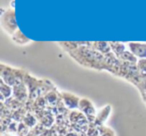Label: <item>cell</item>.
Returning a JSON list of instances; mask_svg holds the SVG:
<instances>
[{
	"label": "cell",
	"instance_id": "30bf717a",
	"mask_svg": "<svg viewBox=\"0 0 146 136\" xmlns=\"http://www.w3.org/2000/svg\"><path fill=\"white\" fill-rule=\"evenodd\" d=\"M46 101L48 104H50V105H55V104H57V96L56 94L54 93V92H51V93H49L48 95L46 96Z\"/></svg>",
	"mask_w": 146,
	"mask_h": 136
},
{
	"label": "cell",
	"instance_id": "7c38bea8",
	"mask_svg": "<svg viewBox=\"0 0 146 136\" xmlns=\"http://www.w3.org/2000/svg\"><path fill=\"white\" fill-rule=\"evenodd\" d=\"M1 136H20L17 132L12 131H1Z\"/></svg>",
	"mask_w": 146,
	"mask_h": 136
},
{
	"label": "cell",
	"instance_id": "52a82bcc",
	"mask_svg": "<svg viewBox=\"0 0 146 136\" xmlns=\"http://www.w3.org/2000/svg\"><path fill=\"white\" fill-rule=\"evenodd\" d=\"M12 90L8 85H5L3 82H1V101L5 102V100H8L11 96Z\"/></svg>",
	"mask_w": 146,
	"mask_h": 136
},
{
	"label": "cell",
	"instance_id": "277c9868",
	"mask_svg": "<svg viewBox=\"0 0 146 136\" xmlns=\"http://www.w3.org/2000/svg\"><path fill=\"white\" fill-rule=\"evenodd\" d=\"M129 47L133 55L140 58H146V44L142 43H129Z\"/></svg>",
	"mask_w": 146,
	"mask_h": 136
},
{
	"label": "cell",
	"instance_id": "8992f818",
	"mask_svg": "<svg viewBox=\"0 0 146 136\" xmlns=\"http://www.w3.org/2000/svg\"><path fill=\"white\" fill-rule=\"evenodd\" d=\"M22 122L25 124V125L27 126V127H29V128H34L35 126L37 125V119H36V117H35L34 115H33L31 112H27L26 113V115L24 116V118H23V120H22Z\"/></svg>",
	"mask_w": 146,
	"mask_h": 136
},
{
	"label": "cell",
	"instance_id": "7a4b0ae2",
	"mask_svg": "<svg viewBox=\"0 0 146 136\" xmlns=\"http://www.w3.org/2000/svg\"><path fill=\"white\" fill-rule=\"evenodd\" d=\"M61 98H62L65 106L70 110L77 109L78 106H79L80 99H81V98L77 97V96L70 93H66V92H62L61 93Z\"/></svg>",
	"mask_w": 146,
	"mask_h": 136
},
{
	"label": "cell",
	"instance_id": "6da1fadb",
	"mask_svg": "<svg viewBox=\"0 0 146 136\" xmlns=\"http://www.w3.org/2000/svg\"><path fill=\"white\" fill-rule=\"evenodd\" d=\"M78 109L80 110V112H82L87 117L88 124L93 123L95 121L97 112H96L95 107L93 106V104H92V102L90 100L86 99V98H81L79 102V106H78Z\"/></svg>",
	"mask_w": 146,
	"mask_h": 136
},
{
	"label": "cell",
	"instance_id": "3957f363",
	"mask_svg": "<svg viewBox=\"0 0 146 136\" xmlns=\"http://www.w3.org/2000/svg\"><path fill=\"white\" fill-rule=\"evenodd\" d=\"M111 111H112V108H111V106H110V105H107V106H105V107L101 108V109L97 112V114H96L95 121H94L92 124H94L95 126L104 125L105 121L108 119V117H109Z\"/></svg>",
	"mask_w": 146,
	"mask_h": 136
},
{
	"label": "cell",
	"instance_id": "ba28073f",
	"mask_svg": "<svg viewBox=\"0 0 146 136\" xmlns=\"http://www.w3.org/2000/svg\"><path fill=\"white\" fill-rule=\"evenodd\" d=\"M98 129H99V136H115L113 130L106 127L105 125L98 126Z\"/></svg>",
	"mask_w": 146,
	"mask_h": 136
},
{
	"label": "cell",
	"instance_id": "5b68a950",
	"mask_svg": "<svg viewBox=\"0 0 146 136\" xmlns=\"http://www.w3.org/2000/svg\"><path fill=\"white\" fill-rule=\"evenodd\" d=\"M69 119H70L71 122L73 123H81V124H84V123H87V117L84 115L82 112H79V111H71L69 113Z\"/></svg>",
	"mask_w": 146,
	"mask_h": 136
},
{
	"label": "cell",
	"instance_id": "9c48e42d",
	"mask_svg": "<svg viewBox=\"0 0 146 136\" xmlns=\"http://www.w3.org/2000/svg\"><path fill=\"white\" fill-rule=\"evenodd\" d=\"M13 40H14V42H16L17 44H20V45H22V44H26V43H28L29 42V40L27 38H25L24 36H23L22 34H21V32H15L14 33V35H13Z\"/></svg>",
	"mask_w": 146,
	"mask_h": 136
},
{
	"label": "cell",
	"instance_id": "8fae6325",
	"mask_svg": "<svg viewBox=\"0 0 146 136\" xmlns=\"http://www.w3.org/2000/svg\"><path fill=\"white\" fill-rule=\"evenodd\" d=\"M138 67H139V70L142 75L146 76V59H141L138 62Z\"/></svg>",
	"mask_w": 146,
	"mask_h": 136
}]
</instances>
